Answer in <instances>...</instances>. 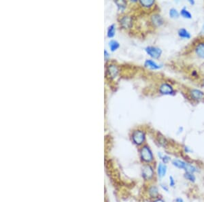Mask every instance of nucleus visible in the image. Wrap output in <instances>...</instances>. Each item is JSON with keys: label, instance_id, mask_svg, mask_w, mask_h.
Here are the masks:
<instances>
[{"label": "nucleus", "instance_id": "f257e3e1", "mask_svg": "<svg viewBox=\"0 0 204 202\" xmlns=\"http://www.w3.org/2000/svg\"><path fill=\"white\" fill-rule=\"evenodd\" d=\"M140 157L145 164H151L154 161V155L148 145H143L140 149Z\"/></svg>", "mask_w": 204, "mask_h": 202}, {"label": "nucleus", "instance_id": "f03ea898", "mask_svg": "<svg viewBox=\"0 0 204 202\" xmlns=\"http://www.w3.org/2000/svg\"><path fill=\"white\" fill-rule=\"evenodd\" d=\"M156 175L157 173L151 164H145L143 165L142 168V176L145 180L150 181L153 180Z\"/></svg>", "mask_w": 204, "mask_h": 202}, {"label": "nucleus", "instance_id": "7ed1b4c3", "mask_svg": "<svg viewBox=\"0 0 204 202\" xmlns=\"http://www.w3.org/2000/svg\"><path fill=\"white\" fill-rule=\"evenodd\" d=\"M131 140L136 145L143 146L146 141V134L142 129H136L132 133Z\"/></svg>", "mask_w": 204, "mask_h": 202}, {"label": "nucleus", "instance_id": "20e7f679", "mask_svg": "<svg viewBox=\"0 0 204 202\" xmlns=\"http://www.w3.org/2000/svg\"><path fill=\"white\" fill-rule=\"evenodd\" d=\"M145 50L149 56L153 59H159L161 56L163 51L161 49L157 47H153V46H150V47H147L145 48Z\"/></svg>", "mask_w": 204, "mask_h": 202}, {"label": "nucleus", "instance_id": "39448f33", "mask_svg": "<svg viewBox=\"0 0 204 202\" xmlns=\"http://www.w3.org/2000/svg\"><path fill=\"white\" fill-rule=\"evenodd\" d=\"M168 167L167 164H164L162 162H159L158 163L156 169L157 177L159 179H163V178H165L167 175V173H168Z\"/></svg>", "mask_w": 204, "mask_h": 202}, {"label": "nucleus", "instance_id": "423d86ee", "mask_svg": "<svg viewBox=\"0 0 204 202\" xmlns=\"http://www.w3.org/2000/svg\"><path fill=\"white\" fill-rule=\"evenodd\" d=\"M159 92L162 95H170L174 94V89L171 85L165 82L161 85L159 87Z\"/></svg>", "mask_w": 204, "mask_h": 202}, {"label": "nucleus", "instance_id": "0eeeda50", "mask_svg": "<svg viewBox=\"0 0 204 202\" xmlns=\"http://www.w3.org/2000/svg\"><path fill=\"white\" fill-rule=\"evenodd\" d=\"M171 165L174 167H176V168L178 169H182L185 171L186 167L187 165L188 162L182 159H180V158H174V159L171 160Z\"/></svg>", "mask_w": 204, "mask_h": 202}, {"label": "nucleus", "instance_id": "6e6552de", "mask_svg": "<svg viewBox=\"0 0 204 202\" xmlns=\"http://www.w3.org/2000/svg\"><path fill=\"white\" fill-rule=\"evenodd\" d=\"M189 95H190L191 97L194 100H202L204 98V93L202 91L199 90V89H191L189 92Z\"/></svg>", "mask_w": 204, "mask_h": 202}, {"label": "nucleus", "instance_id": "1a4fd4ad", "mask_svg": "<svg viewBox=\"0 0 204 202\" xmlns=\"http://www.w3.org/2000/svg\"><path fill=\"white\" fill-rule=\"evenodd\" d=\"M195 53L201 59H204V42H199L195 46Z\"/></svg>", "mask_w": 204, "mask_h": 202}, {"label": "nucleus", "instance_id": "9d476101", "mask_svg": "<svg viewBox=\"0 0 204 202\" xmlns=\"http://www.w3.org/2000/svg\"><path fill=\"white\" fill-rule=\"evenodd\" d=\"M152 23L153 25L156 27H161V26L164 24V19H163V17L159 15V14H156L152 16L151 18Z\"/></svg>", "mask_w": 204, "mask_h": 202}, {"label": "nucleus", "instance_id": "9b49d317", "mask_svg": "<svg viewBox=\"0 0 204 202\" xmlns=\"http://www.w3.org/2000/svg\"><path fill=\"white\" fill-rule=\"evenodd\" d=\"M119 73V70L116 65H109L108 68L107 69V75L110 78H116Z\"/></svg>", "mask_w": 204, "mask_h": 202}, {"label": "nucleus", "instance_id": "f8f14e48", "mask_svg": "<svg viewBox=\"0 0 204 202\" xmlns=\"http://www.w3.org/2000/svg\"><path fill=\"white\" fill-rule=\"evenodd\" d=\"M144 65L146 68L150 69V70H158V69H160L161 68V65L158 64L155 61H154L153 60L151 59H147L145 61Z\"/></svg>", "mask_w": 204, "mask_h": 202}, {"label": "nucleus", "instance_id": "ddd939ff", "mask_svg": "<svg viewBox=\"0 0 204 202\" xmlns=\"http://www.w3.org/2000/svg\"><path fill=\"white\" fill-rule=\"evenodd\" d=\"M178 35L182 39H186L188 40L191 37V35L190 32L188 30H186L185 28H180L178 31Z\"/></svg>", "mask_w": 204, "mask_h": 202}, {"label": "nucleus", "instance_id": "4468645a", "mask_svg": "<svg viewBox=\"0 0 204 202\" xmlns=\"http://www.w3.org/2000/svg\"><path fill=\"white\" fill-rule=\"evenodd\" d=\"M148 193L151 197H153L154 199L159 197V187H158L157 185H155V184H154V185L151 186L150 188H149Z\"/></svg>", "mask_w": 204, "mask_h": 202}, {"label": "nucleus", "instance_id": "2eb2a0df", "mask_svg": "<svg viewBox=\"0 0 204 202\" xmlns=\"http://www.w3.org/2000/svg\"><path fill=\"white\" fill-rule=\"evenodd\" d=\"M185 172L192 173V174H197V173H199L200 172V169L197 165H194V164L188 162L187 165H186V169L185 170Z\"/></svg>", "mask_w": 204, "mask_h": 202}, {"label": "nucleus", "instance_id": "dca6fc26", "mask_svg": "<svg viewBox=\"0 0 204 202\" xmlns=\"http://www.w3.org/2000/svg\"><path fill=\"white\" fill-rule=\"evenodd\" d=\"M183 176H184V178H185L186 180H187L190 183L193 184V183H196L197 177H196V175H195V174H192V173L185 172V173H184Z\"/></svg>", "mask_w": 204, "mask_h": 202}, {"label": "nucleus", "instance_id": "f3484780", "mask_svg": "<svg viewBox=\"0 0 204 202\" xmlns=\"http://www.w3.org/2000/svg\"><path fill=\"white\" fill-rule=\"evenodd\" d=\"M120 23L122 26L125 28H129L132 25V19L130 16H123L121 21H120Z\"/></svg>", "mask_w": 204, "mask_h": 202}, {"label": "nucleus", "instance_id": "a211bd4d", "mask_svg": "<svg viewBox=\"0 0 204 202\" xmlns=\"http://www.w3.org/2000/svg\"><path fill=\"white\" fill-rule=\"evenodd\" d=\"M159 157L161 159V162H162L164 164H167L171 162V158L170 156L166 154H161V152H159Z\"/></svg>", "mask_w": 204, "mask_h": 202}, {"label": "nucleus", "instance_id": "6ab92c4d", "mask_svg": "<svg viewBox=\"0 0 204 202\" xmlns=\"http://www.w3.org/2000/svg\"><path fill=\"white\" fill-rule=\"evenodd\" d=\"M140 3L143 7L150 8L154 5L155 2L153 1V0H142V1H140Z\"/></svg>", "mask_w": 204, "mask_h": 202}, {"label": "nucleus", "instance_id": "aec40b11", "mask_svg": "<svg viewBox=\"0 0 204 202\" xmlns=\"http://www.w3.org/2000/svg\"><path fill=\"white\" fill-rule=\"evenodd\" d=\"M180 15L183 17V18L187 19H192L191 13L189 12V11L187 10V8H185V7L183 8L182 9L180 10Z\"/></svg>", "mask_w": 204, "mask_h": 202}, {"label": "nucleus", "instance_id": "412c9836", "mask_svg": "<svg viewBox=\"0 0 204 202\" xmlns=\"http://www.w3.org/2000/svg\"><path fill=\"white\" fill-rule=\"evenodd\" d=\"M169 16H170L171 19H178L180 16V12L178 11L177 9H176V8H172L170 10H169Z\"/></svg>", "mask_w": 204, "mask_h": 202}, {"label": "nucleus", "instance_id": "4be33fe9", "mask_svg": "<svg viewBox=\"0 0 204 202\" xmlns=\"http://www.w3.org/2000/svg\"><path fill=\"white\" fill-rule=\"evenodd\" d=\"M119 47V43L115 40H112L110 42V48L112 51H114L117 50Z\"/></svg>", "mask_w": 204, "mask_h": 202}, {"label": "nucleus", "instance_id": "5701e85b", "mask_svg": "<svg viewBox=\"0 0 204 202\" xmlns=\"http://www.w3.org/2000/svg\"><path fill=\"white\" fill-rule=\"evenodd\" d=\"M168 185L169 186L170 188H174V187L176 186V179L174 178V177L172 175H170L169 176V184H168Z\"/></svg>", "mask_w": 204, "mask_h": 202}, {"label": "nucleus", "instance_id": "b1692460", "mask_svg": "<svg viewBox=\"0 0 204 202\" xmlns=\"http://www.w3.org/2000/svg\"><path fill=\"white\" fill-rule=\"evenodd\" d=\"M115 35V26L112 25L108 28V36L109 37H112Z\"/></svg>", "mask_w": 204, "mask_h": 202}, {"label": "nucleus", "instance_id": "393cba45", "mask_svg": "<svg viewBox=\"0 0 204 202\" xmlns=\"http://www.w3.org/2000/svg\"><path fill=\"white\" fill-rule=\"evenodd\" d=\"M159 185H160L161 189L163 190H164L165 192H167V193H168V192H169V188H170V187H169V186L168 185V184H167L166 183H161Z\"/></svg>", "mask_w": 204, "mask_h": 202}, {"label": "nucleus", "instance_id": "a878e982", "mask_svg": "<svg viewBox=\"0 0 204 202\" xmlns=\"http://www.w3.org/2000/svg\"><path fill=\"white\" fill-rule=\"evenodd\" d=\"M153 202H166V201L161 197H157L156 199H154Z\"/></svg>", "mask_w": 204, "mask_h": 202}, {"label": "nucleus", "instance_id": "bb28decb", "mask_svg": "<svg viewBox=\"0 0 204 202\" xmlns=\"http://www.w3.org/2000/svg\"><path fill=\"white\" fill-rule=\"evenodd\" d=\"M185 151L186 153H191V152H192L191 149H190V148H188V146L185 147Z\"/></svg>", "mask_w": 204, "mask_h": 202}, {"label": "nucleus", "instance_id": "cd10ccee", "mask_svg": "<svg viewBox=\"0 0 204 202\" xmlns=\"http://www.w3.org/2000/svg\"><path fill=\"white\" fill-rule=\"evenodd\" d=\"M175 202H185V201L182 197H177L176 200H175Z\"/></svg>", "mask_w": 204, "mask_h": 202}, {"label": "nucleus", "instance_id": "c85d7f7f", "mask_svg": "<svg viewBox=\"0 0 204 202\" xmlns=\"http://www.w3.org/2000/svg\"><path fill=\"white\" fill-rule=\"evenodd\" d=\"M189 2H190L191 4H195V2L194 1H192V2L191 1H189Z\"/></svg>", "mask_w": 204, "mask_h": 202}, {"label": "nucleus", "instance_id": "c756f323", "mask_svg": "<svg viewBox=\"0 0 204 202\" xmlns=\"http://www.w3.org/2000/svg\"><path fill=\"white\" fill-rule=\"evenodd\" d=\"M202 31H204V25H203V27H202Z\"/></svg>", "mask_w": 204, "mask_h": 202}, {"label": "nucleus", "instance_id": "7c9ffc66", "mask_svg": "<svg viewBox=\"0 0 204 202\" xmlns=\"http://www.w3.org/2000/svg\"><path fill=\"white\" fill-rule=\"evenodd\" d=\"M203 86H204V80H203Z\"/></svg>", "mask_w": 204, "mask_h": 202}]
</instances>
